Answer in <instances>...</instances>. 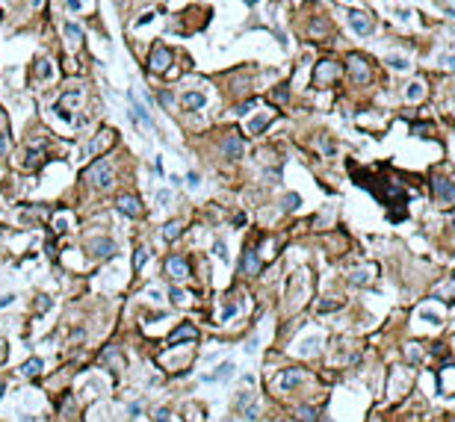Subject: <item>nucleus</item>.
<instances>
[{"instance_id": "5701e85b", "label": "nucleus", "mask_w": 455, "mask_h": 422, "mask_svg": "<svg viewBox=\"0 0 455 422\" xmlns=\"http://www.w3.org/2000/svg\"><path fill=\"white\" fill-rule=\"evenodd\" d=\"M298 419L301 422H316V407H311V405L308 407H298Z\"/></svg>"}, {"instance_id": "e433bc0d", "label": "nucleus", "mask_w": 455, "mask_h": 422, "mask_svg": "<svg viewBox=\"0 0 455 422\" xmlns=\"http://www.w3.org/2000/svg\"><path fill=\"white\" fill-rule=\"evenodd\" d=\"M186 180H189V186H192V189H195V186L201 183V177H198V171H189V174H186Z\"/></svg>"}, {"instance_id": "c03bdc74", "label": "nucleus", "mask_w": 455, "mask_h": 422, "mask_svg": "<svg viewBox=\"0 0 455 422\" xmlns=\"http://www.w3.org/2000/svg\"><path fill=\"white\" fill-rule=\"evenodd\" d=\"M275 101H287V89H284V86L275 89Z\"/></svg>"}, {"instance_id": "a18cd8bd", "label": "nucleus", "mask_w": 455, "mask_h": 422, "mask_svg": "<svg viewBox=\"0 0 455 422\" xmlns=\"http://www.w3.org/2000/svg\"><path fill=\"white\" fill-rule=\"evenodd\" d=\"M322 151H325V153H334L337 148H334V142H328V139H325V142H322Z\"/></svg>"}, {"instance_id": "2f4dec72", "label": "nucleus", "mask_w": 455, "mask_h": 422, "mask_svg": "<svg viewBox=\"0 0 455 422\" xmlns=\"http://www.w3.org/2000/svg\"><path fill=\"white\" fill-rule=\"evenodd\" d=\"M213 254H216V257H219V260H225V254H228V245H225V242H222V239H219V242H216V245H213Z\"/></svg>"}, {"instance_id": "a19ab883", "label": "nucleus", "mask_w": 455, "mask_h": 422, "mask_svg": "<svg viewBox=\"0 0 455 422\" xmlns=\"http://www.w3.org/2000/svg\"><path fill=\"white\" fill-rule=\"evenodd\" d=\"M157 422H169V407H160L157 410Z\"/></svg>"}, {"instance_id": "0eeeda50", "label": "nucleus", "mask_w": 455, "mask_h": 422, "mask_svg": "<svg viewBox=\"0 0 455 422\" xmlns=\"http://www.w3.org/2000/svg\"><path fill=\"white\" fill-rule=\"evenodd\" d=\"M349 27H352L358 35H369V33H372V21H369L364 12H352V15H349Z\"/></svg>"}, {"instance_id": "4468645a", "label": "nucleus", "mask_w": 455, "mask_h": 422, "mask_svg": "<svg viewBox=\"0 0 455 422\" xmlns=\"http://www.w3.org/2000/svg\"><path fill=\"white\" fill-rule=\"evenodd\" d=\"M231 375H234V363H231V360H225V363H222L213 375H204V381H207V384H210V381H222V384H225Z\"/></svg>"}, {"instance_id": "b1692460", "label": "nucleus", "mask_w": 455, "mask_h": 422, "mask_svg": "<svg viewBox=\"0 0 455 422\" xmlns=\"http://www.w3.org/2000/svg\"><path fill=\"white\" fill-rule=\"evenodd\" d=\"M385 62H387L390 68H396V71H405V68H408V59H402V56H385Z\"/></svg>"}, {"instance_id": "7ed1b4c3", "label": "nucleus", "mask_w": 455, "mask_h": 422, "mask_svg": "<svg viewBox=\"0 0 455 422\" xmlns=\"http://www.w3.org/2000/svg\"><path fill=\"white\" fill-rule=\"evenodd\" d=\"M119 210L127 219H139L142 216V201L136 195H130V192H122V195H119Z\"/></svg>"}, {"instance_id": "412c9836", "label": "nucleus", "mask_w": 455, "mask_h": 422, "mask_svg": "<svg viewBox=\"0 0 455 422\" xmlns=\"http://www.w3.org/2000/svg\"><path fill=\"white\" fill-rule=\"evenodd\" d=\"M319 345H322V342L311 337V339H305V342H301V345H298V354H314V352L319 349Z\"/></svg>"}, {"instance_id": "f03ea898", "label": "nucleus", "mask_w": 455, "mask_h": 422, "mask_svg": "<svg viewBox=\"0 0 455 422\" xmlns=\"http://www.w3.org/2000/svg\"><path fill=\"white\" fill-rule=\"evenodd\" d=\"M169 65H172V51L163 48V45H157L154 51H151V56H148V68L151 71H166Z\"/></svg>"}, {"instance_id": "de8ad7c7", "label": "nucleus", "mask_w": 455, "mask_h": 422, "mask_svg": "<svg viewBox=\"0 0 455 422\" xmlns=\"http://www.w3.org/2000/svg\"><path fill=\"white\" fill-rule=\"evenodd\" d=\"M30 3H33V6H42V3H45V0H30Z\"/></svg>"}, {"instance_id": "2eb2a0df", "label": "nucleus", "mask_w": 455, "mask_h": 422, "mask_svg": "<svg viewBox=\"0 0 455 422\" xmlns=\"http://www.w3.org/2000/svg\"><path fill=\"white\" fill-rule=\"evenodd\" d=\"M42 160H45V151H42V148H30L27 157H24V166H27V169H39Z\"/></svg>"}, {"instance_id": "72a5a7b5", "label": "nucleus", "mask_w": 455, "mask_h": 422, "mask_svg": "<svg viewBox=\"0 0 455 422\" xmlns=\"http://www.w3.org/2000/svg\"><path fill=\"white\" fill-rule=\"evenodd\" d=\"M160 103H163V106L169 109V106L175 103V98H172V92H160Z\"/></svg>"}, {"instance_id": "ea45409f", "label": "nucleus", "mask_w": 455, "mask_h": 422, "mask_svg": "<svg viewBox=\"0 0 455 422\" xmlns=\"http://www.w3.org/2000/svg\"><path fill=\"white\" fill-rule=\"evenodd\" d=\"M245 419H257V405H248L245 407Z\"/></svg>"}, {"instance_id": "7c9ffc66", "label": "nucleus", "mask_w": 455, "mask_h": 422, "mask_svg": "<svg viewBox=\"0 0 455 422\" xmlns=\"http://www.w3.org/2000/svg\"><path fill=\"white\" fill-rule=\"evenodd\" d=\"M337 307H340V301H334V298H325V301L319 304V310H322V313H331V310H337Z\"/></svg>"}, {"instance_id": "4be33fe9", "label": "nucleus", "mask_w": 455, "mask_h": 422, "mask_svg": "<svg viewBox=\"0 0 455 422\" xmlns=\"http://www.w3.org/2000/svg\"><path fill=\"white\" fill-rule=\"evenodd\" d=\"M177 234H180V221H166L163 224V236L166 239H175Z\"/></svg>"}, {"instance_id": "f3484780", "label": "nucleus", "mask_w": 455, "mask_h": 422, "mask_svg": "<svg viewBox=\"0 0 455 422\" xmlns=\"http://www.w3.org/2000/svg\"><path fill=\"white\" fill-rule=\"evenodd\" d=\"M62 30H65V35H68V42H71V45H80V42H83V30L74 24V21H65Z\"/></svg>"}, {"instance_id": "1a4fd4ad", "label": "nucleus", "mask_w": 455, "mask_h": 422, "mask_svg": "<svg viewBox=\"0 0 455 422\" xmlns=\"http://www.w3.org/2000/svg\"><path fill=\"white\" fill-rule=\"evenodd\" d=\"M166 272H169L175 281H183V278L189 275V266H186L180 257H169V260H166Z\"/></svg>"}, {"instance_id": "9d476101", "label": "nucleus", "mask_w": 455, "mask_h": 422, "mask_svg": "<svg viewBox=\"0 0 455 422\" xmlns=\"http://www.w3.org/2000/svg\"><path fill=\"white\" fill-rule=\"evenodd\" d=\"M337 68H340V65H334V62H319L316 71H314V80H316V83H328V80H334V77H337Z\"/></svg>"}, {"instance_id": "423d86ee", "label": "nucleus", "mask_w": 455, "mask_h": 422, "mask_svg": "<svg viewBox=\"0 0 455 422\" xmlns=\"http://www.w3.org/2000/svg\"><path fill=\"white\" fill-rule=\"evenodd\" d=\"M243 151H245V142H243L240 136H228V139L222 142V153H225L228 160H240Z\"/></svg>"}, {"instance_id": "f8f14e48", "label": "nucleus", "mask_w": 455, "mask_h": 422, "mask_svg": "<svg viewBox=\"0 0 455 422\" xmlns=\"http://www.w3.org/2000/svg\"><path fill=\"white\" fill-rule=\"evenodd\" d=\"M92 251H95V257H98V260H109L112 254H116V242L104 236V239H98V242L92 245Z\"/></svg>"}, {"instance_id": "cd10ccee", "label": "nucleus", "mask_w": 455, "mask_h": 422, "mask_svg": "<svg viewBox=\"0 0 455 422\" xmlns=\"http://www.w3.org/2000/svg\"><path fill=\"white\" fill-rule=\"evenodd\" d=\"M169 298H172L175 304H183V301H186V292H183L180 287H172V289H169Z\"/></svg>"}, {"instance_id": "dca6fc26", "label": "nucleus", "mask_w": 455, "mask_h": 422, "mask_svg": "<svg viewBox=\"0 0 455 422\" xmlns=\"http://www.w3.org/2000/svg\"><path fill=\"white\" fill-rule=\"evenodd\" d=\"M423 95H426V86H423L420 80H414L411 86H405V101H408V103H414V101H420Z\"/></svg>"}, {"instance_id": "09e8293b", "label": "nucleus", "mask_w": 455, "mask_h": 422, "mask_svg": "<svg viewBox=\"0 0 455 422\" xmlns=\"http://www.w3.org/2000/svg\"><path fill=\"white\" fill-rule=\"evenodd\" d=\"M254 3H257V0H245V6H254Z\"/></svg>"}, {"instance_id": "aec40b11", "label": "nucleus", "mask_w": 455, "mask_h": 422, "mask_svg": "<svg viewBox=\"0 0 455 422\" xmlns=\"http://www.w3.org/2000/svg\"><path fill=\"white\" fill-rule=\"evenodd\" d=\"M269 121H272V115H269V112H260L257 118H251V121H248V130H251V133H260V130L266 127Z\"/></svg>"}, {"instance_id": "9b49d317", "label": "nucleus", "mask_w": 455, "mask_h": 422, "mask_svg": "<svg viewBox=\"0 0 455 422\" xmlns=\"http://www.w3.org/2000/svg\"><path fill=\"white\" fill-rule=\"evenodd\" d=\"M243 272L245 275H257L260 272V257H257L254 248H245V254H243Z\"/></svg>"}, {"instance_id": "6e6552de", "label": "nucleus", "mask_w": 455, "mask_h": 422, "mask_svg": "<svg viewBox=\"0 0 455 422\" xmlns=\"http://www.w3.org/2000/svg\"><path fill=\"white\" fill-rule=\"evenodd\" d=\"M195 337H198V331L192 325H180L177 331L169 334V345H180V342H189V339H195Z\"/></svg>"}, {"instance_id": "c85d7f7f", "label": "nucleus", "mask_w": 455, "mask_h": 422, "mask_svg": "<svg viewBox=\"0 0 455 422\" xmlns=\"http://www.w3.org/2000/svg\"><path fill=\"white\" fill-rule=\"evenodd\" d=\"M367 278H369L367 269H358V272H352V275H349V281H352V284H367Z\"/></svg>"}, {"instance_id": "ddd939ff", "label": "nucleus", "mask_w": 455, "mask_h": 422, "mask_svg": "<svg viewBox=\"0 0 455 422\" xmlns=\"http://www.w3.org/2000/svg\"><path fill=\"white\" fill-rule=\"evenodd\" d=\"M301 384V372L298 369H287V372H281V381H278V387L281 390H296Z\"/></svg>"}, {"instance_id": "bb28decb", "label": "nucleus", "mask_w": 455, "mask_h": 422, "mask_svg": "<svg viewBox=\"0 0 455 422\" xmlns=\"http://www.w3.org/2000/svg\"><path fill=\"white\" fill-rule=\"evenodd\" d=\"M301 204V198L296 195V192H290V195H284V210H296Z\"/></svg>"}, {"instance_id": "a878e982", "label": "nucleus", "mask_w": 455, "mask_h": 422, "mask_svg": "<svg viewBox=\"0 0 455 422\" xmlns=\"http://www.w3.org/2000/svg\"><path fill=\"white\" fill-rule=\"evenodd\" d=\"M77 101H80V92H65L62 101H59V109H65V106H71V103H77Z\"/></svg>"}, {"instance_id": "8fccbe9b", "label": "nucleus", "mask_w": 455, "mask_h": 422, "mask_svg": "<svg viewBox=\"0 0 455 422\" xmlns=\"http://www.w3.org/2000/svg\"><path fill=\"white\" fill-rule=\"evenodd\" d=\"M122 3H124V0H116V6H122Z\"/></svg>"}, {"instance_id": "58836bf2", "label": "nucleus", "mask_w": 455, "mask_h": 422, "mask_svg": "<svg viewBox=\"0 0 455 422\" xmlns=\"http://www.w3.org/2000/svg\"><path fill=\"white\" fill-rule=\"evenodd\" d=\"M420 316H423V319H426V322H432V325H438V322H440V319H438V316H435V313H429V310H423V313H420Z\"/></svg>"}, {"instance_id": "4c0bfd02", "label": "nucleus", "mask_w": 455, "mask_h": 422, "mask_svg": "<svg viewBox=\"0 0 455 422\" xmlns=\"http://www.w3.org/2000/svg\"><path fill=\"white\" fill-rule=\"evenodd\" d=\"M12 301H15V295H12V292H9V295H0V310H3L6 304H12Z\"/></svg>"}, {"instance_id": "20e7f679", "label": "nucleus", "mask_w": 455, "mask_h": 422, "mask_svg": "<svg viewBox=\"0 0 455 422\" xmlns=\"http://www.w3.org/2000/svg\"><path fill=\"white\" fill-rule=\"evenodd\" d=\"M349 74H352L355 83H369V65H367V59H361L358 53H352L349 56Z\"/></svg>"}, {"instance_id": "c9c22d12", "label": "nucleus", "mask_w": 455, "mask_h": 422, "mask_svg": "<svg viewBox=\"0 0 455 422\" xmlns=\"http://www.w3.org/2000/svg\"><path fill=\"white\" fill-rule=\"evenodd\" d=\"M231 316H237V304H228L222 310V319H231Z\"/></svg>"}, {"instance_id": "6ab92c4d", "label": "nucleus", "mask_w": 455, "mask_h": 422, "mask_svg": "<svg viewBox=\"0 0 455 422\" xmlns=\"http://www.w3.org/2000/svg\"><path fill=\"white\" fill-rule=\"evenodd\" d=\"M42 366H45V363H42L39 357H30V360L21 366V375H24V378H35V375L42 372Z\"/></svg>"}, {"instance_id": "473e14b6", "label": "nucleus", "mask_w": 455, "mask_h": 422, "mask_svg": "<svg viewBox=\"0 0 455 422\" xmlns=\"http://www.w3.org/2000/svg\"><path fill=\"white\" fill-rule=\"evenodd\" d=\"M48 307H51V301H48L45 295H39V301H35V310H39V313H45Z\"/></svg>"}, {"instance_id": "49530a36", "label": "nucleus", "mask_w": 455, "mask_h": 422, "mask_svg": "<svg viewBox=\"0 0 455 422\" xmlns=\"http://www.w3.org/2000/svg\"><path fill=\"white\" fill-rule=\"evenodd\" d=\"M169 198H172V195H169V192H166V189H163V192H160V195H157V201H160V204H169Z\"/></svg>"}, {"instance_id": "37998d69", "label": "nucleus", "mask_w": 455, "mask_h": 422, "mask_svg": "<svg viewBox=\"0 0 455 422\" xmlns=\"http://www.w3.org/2000/svg\"><path fill=\"white\" fill-rule=\"evenodd\" d=\"M151 18H154V15H151V12H145V15H139V21H136V27H145V24H148Z\"/></svg>"}, {"instance_id": "79ce46f5", "label": "nucleus", "mask_w": 455, "mask_h": 422, "mask_svg": "<svg viewBox=\"0 0 455 422\" xmlns=\"http://www.w3.org/2000/svg\"><path fill=\"white\" fill-rule=\"evenodd\" d=\"M6 151H9V142H6V136H0V157H6Z\"/></svg>"}, {"instance_id": "f257e3e1", "label": "nucleus", "mask_w": 455, "mask_h": 422, "mask_svg": "<svg viewBox=\"0 0 455 422\" xmlns=\"http://www.w3.org/2000/svg\"><path fill=\"white\" fill-rule=\"evenodd\" d=\"M89 177L98 189H112V180H116V174H112V166L106 160H98L92 169H89Z\"/></svg>"}, {"instance_id": "f704fd0d", "label": "nucleus", "mask_w": 455, "mask_h": 422, "mask_svg": "<svg viewBox=\"0 0 455 422\" xmlns=\"http://www.w3.org/2000/svg\"><path fill=\"white\" fill-rule=\"evenodd\" d=\"M65 6H68L71 12H80V9H83V0H65Z\"/></svg>"}, {"instance_id": "393cba45", "label": "nucleus", "mask_w": 455, "mask_h": 422, "mask_svg": "<svg viewBox=\"0 0 455 422\" xmlns=\"http://www.w3.org/2000/svg\"><path fill=\"white\" fill-rule=\"evenodd\" d=\"M148 257H151V251H148V248H136V257H133V269H142Z\"/></svg>"}, {"instance_id": "c756f323", "label": "nucleus", "mask_w": 455, "mask_h": 422, "mask_svg": "<svg viewBox=\"0 0 455 422\" xmlns=\"http://www.w3.org/2000/svg\"><path fill=\"white\" fill-rule=\"evenodd\" d=\"M51 74H53V68H51V62H48V59H42V62H39V77H42V80H48V77H51Z\"/></svg>"}, {"instance_id": "a211bd4d", "label": "nucleus", "mask_w": 455, "mask_h": 422, "mask_svg": "<svg viewBox=\"0 0 455 422\" xmlns=\"http://www.w3.org/2000/svg\"><path fill=\"white\" fill-rule=\"evenodd\" d=\"M183 103H186L189 109H201V106L207 103V98H204V92H186V95H183Z\"/></svg>"}, {"instance_id": "39448f33", "label": "nucleus", "mask_w": 455, "mask_h": 422, "mask_svg": "<svg viewBox=\"0 0 455 422\" xmlns=\"http://www.w3.org/2000/svg\"><path fill=\"white\" fill-rule=\"evenodd\" d=\"M432 189H435L438 201H443V204H452V201H455V186H452V180L435 177V180H432Z\"/></svg>"}]
</instances>
